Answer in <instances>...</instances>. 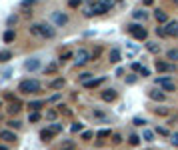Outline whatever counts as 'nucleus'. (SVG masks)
Returning a JSON list of instances; mask_svg holds the SVG:
<instances>
[{
  "mask_svg": "<svg viewBox=\"0 0 178 150\" xmlns=\"http://www.w3.org/2000/svg\"><path fill=\"white\" fill-rule=\"evenodd\" d=\"M8 126H10V128H16V130H18V128L22 126V124H20L18 120H10V122H8Z\"/></svg>",
  "mask_w": 178,
  "mask_h": 150,
  "instance_id": "35",
  "label": "nucleus"
},
{
  "mask_svg": "<svg viewBox=\"0 0 178 150\" xmlns=\"http://www.w3.org/2000/svg\"><path fill=\"white\" fill-rule=\"evenodd\" d=\"M156 34H158L160 38H166V36H168V34H166V30L162 28V26H158V28H156Z\"/></svg>",
  "mask_w": 178,
  "mask_h": 150,
  "instance_id": "32",
  "label": "nucleus"
},
{
  "mask_svg": "<svg viewBox=\"0 0 178 150\" xmlns=\"http://www.w3.org/2000/svg\"><path fill=\"white\" fill-rule=\"evenodd\" d=\"M28 120H30V122H38V120H40V112H30V114H28Z\"/></svg>",
  "mask_w": 178,
  "mask_h": 150,
  "instance_id": "28",
  "label": "nucleus"
},
{
  "mask_svg": "<svg viewBox=\"0 0 178 150\" xmlns=\"http://www.w3.org/2000/svg\"><path fill=\"white\" fill-rule=\"evenodd\" d=\"M0 138L6 140V142H16V140H18L16 134H14V132H10V130H2V132H0Z\"/></svg>",
  "mask_w": 178,
  "mask_h": 150,
  "instance_id": "14",
  "label": "nucleus"
},
{
  "mask_svg": "<svg viewBox=\"0 0 178 150\" xmlns=\"http://www.w3.org/2000/svg\"><path fill=\"white\" fill-rule=\"evenodd\" d=\"M154 16H156V22H158V24H168V22H170V20H168V14L162 12V10H156Z\"/></svg>",
  "mask_w": 178,
  "mask_h": 150,
  "instance_id": "11",
  "label": "nucleus"
},
{
  "mask_svg": "<svg viewBox=\"0 0 178 150\" xmlns=\"http://www.w3.org/2000/svg\"><path fill=\"white\" fill-rule=\"evenodd\" d=\"M64 86V78H54V80H52V82H50V88H62Z\"/></svg>",
  "mask_w": 178,
  "mask_h": 150,
  "instance_id": "23",
  "label": "nucleus"
},
{
  "mask_svg": "<svg viewBox=\"0 0 178 150\" xmlns=\"http://www.w3.org/2000/svg\"><path fill=\"white\" fill-rule=\"evenodd\" d=\"M108 58H110V62H112V64H118V62H120V50H118V48H112Z\"/></svg>",
  "mask_w": 178,
  "mask_h": 150,
  "instance_id": "17",
  "label": "nucleus"
},
{
  "mask_svg": "<svg viewBox=\"0 0 178 150\" xmlns=\"http://www.w3.org/2000/svg\"><path fill=\"white\" fill-rule=\"evenodd\" d=\"M40 82L38 80H34V78H28V80H22L20 82V86L18 90L20 92H24V94H36V92H40Z\"/></svg>",
  "mask_w": 178,
  "mask_h": 150,
  "instance_id": "1",
  "label": "nucleus"
},
{
  "mask_svg": "<svg viewBox=\"0 0 178 150\" xmlns=\"http://www.w3.org/2000/svg\"><path fill=\"white\" fill-rule=\"evenodd\" d=\"M30 34L38 36V28H36V24H32V26H30Z\"/></svg>",
  "mask_w": 178,
  "mask_h": 150,
  "instance_id": "44",
  "label": "nucleus"
},
{
  "mask_svg": "<svg viewBox=\"0 0 178 150\" xmlns=\"http://www.w3.org/2000/svg\"><path fill=\"white\" fill-rule=\"evenodd\" d=\"M164 30H166V34H168V36H176L178 34V22H176V20H170V22L164 26Z\"/></svg>",
  "mask_w": 178,
  "mask_h": 150,
  "instance_id": "9",
  "label": "nucleus"
},
{
  "mask_svg": "<svg viewBox=\"0 0 178 150\" xmlns=\"http://www.w3.org/2000/svg\"><path fill=\"white\" fill-rule=\"evenodd\" d=\"M156 132H158L160 136H170V132L166 130V128H156Z\"/></svg>",
  "mask_w": 178,
  "mask_h": 150,
  "instance_id": "37",
  "label": "nucleus"
},
{
  "mask_svg": "<svg viewBox=\"0 0 178 150\" xmlns=\"http://www.w3.org/2000/svg\"><path fill=\"white\" fill-rule=\"evenodd\" d=\"M92 136H94V134H92V132H88V130H86V132H82V140H90Z\"/></svg>",
  "mask_w": 178,
  "mask_h": 150,
  "instance_id": "43",
  "label": "nucleus"
},
{
  "mask_svg": "<svg viewBox=\"0 0 178 150\" xmlns=\"http://www.w3.org/2000/svg\"><path fill=\"white\" fill-rule=\"evenodd\" d=\"M170 142L174 144V146H178V132H174V134H170Z\"/></svg>",
  "mask_w": 178,
  "mask_h": 150,
  "instance_id": "38",
  "label": "nucleus"
},
{
  "mask_svg": "<svg viewBox=\"0 0 178 150\" xmlns=\"http://www.w3.org/2000/svg\"><path fill=\"white\" fill-rule=\"evenodd\" d=\"M128 142H130L132 146H138V144H140V136L138 134H130V136H128Z\"/></svg>",
  "mask_w": 178,
  "mask_h": 150,
  "instance_id": "25",
  "label": "nucleus"
},
{
  "mask_svg": "<svg viewBox=\"0 0 178 150\" xmlns=\"http://www.w3.org/2000/svg\"><path fill=\"white\" fill-rule=\"evenodd\" d=\"M0 150H8V148H6V146H0Z\"/></svg>",
  "mask_w": 178,
  "mask_h": 150,
  "instance_id": "56",
  "label": "nucleus"
},
{
  "mask_svg": "<svg viewBox=\"0 0 178 150\" xmlns=\"http://www.w3.org/2000/svg\"><path fill=\"white\" fill-rule=\"evenodd\" d=\"M152 2L154 0H144V6H152Z\"/></svg>",
  "mask_w": 178,
  "mask_h": 150,
  "instance_id": "54",
  "label": "nucleus"
},
{
  "mask_svg": "<svg viewBox=\"0 0 178 150\" xmlns=\"http://www.w3.org/2000/svg\"><path fill=\"white\" fill-rule=\"evenodd\" d=\"M24 68H26L28 72L38 70V68H40V60H38V58H30V60H26V62H24Z\"/></svg>",
  "mask_w": 178,
  "mask_h": 150,
  "instance_id": "7",
  "label": "nucleus"
},
{
  "mask_svg": "<svg viewBox=\"0 0 178 150\" xmlns=\"http://www.w3.org/2000/svg\"><path fill=\"white\" fill-rule=\"evenodd\" d=\"M98 2H102L104 6H108V8H112V0H98Z\"/></svg>",
  "mask_w": 178,
  "mask_h": 150,
  "instance_id": "49",
  "label": "nucleus"
},
{
  "mask_svg": "<svg viewBox=\"0 0 178 150\" xmlns=\"http://www.w3.org/2000/svg\"><path fill=\"white\" fill-rule=\"evenodd\" d=\"M60 150H74V148H72V144H68V146H64V148H60Z\"/></svg>",
  "mask_w": 178,
  "mask_h": 150,
  "instance_id": "55",
  "label": "nucleus"
},
{
  "mask_svg": "<svg viewBox=\"0 0 178 150\" xmlns=\"http://www.w3.org/2000/svg\"><path fill=\"white\" fill-rule=\"evenodd\" d=\"M148 74H150V70H148L146 66H142V70H140V76H148Z\"/></svg>",
  "mask_w": 178,
  "mask_h": 150,
  "instance_id": "45",
  "label": "nucleus"
},
{
  "mask_svg": "<svg viewBox=\"0 0 178 150\" xmlns=\"http://www.w3.org/2000/svg\"><path fill=\"white\" fill-rule=\"evenodd\" d=\"M84 16H88V18L92 16V10H90V6H86V8H84Z\"/></svg>",
  "mask_w": 178,
  "mask_h": 150,
  "instance_id": "50",
  "label": "nucleus"
},
{
  "mask_svg": "<svg viewBox=\"0 0 178 150\" xmlns=\"http://www.w3.org/2000/svg\"><path fill=\"white\" fill-rule=\"evenodd\" d=\"M46 118H48V120H54V118H56V110H48V112H46Z\"/></svg>",
  "mask_w": 178,
  "mask_h": 150,
  "instance_id": "36",
  "label": "nucleus"
},
{
  "mask_svg": "<svg viewBox=\"0 0 178 150\" xmlns=\"http://www.w3.org/2000/svg\"><path fill=\"white\" fill-rule=\"evenodd\" d=\"M102 100H104V102H112V100H116V90H112V88L104 90V92H102Z\"/></svg>",
  "mask_w": 178,
  "mask_h": 150,
  "instance_id": "12",
  "label": "nucleus"
},
{
  "mask_svg": "<svg viewBox=\"0 0 178 150\" xmlns=\"http://www.w3.org/2000/svg\"><path fill=\"white\" fill-rule=\"evenodd\" d=\"M52 20H54V24L64 26V24L68 22V16H66V14H62V12H52Z\"/></svg>",
  "mask_w": 178,
  "mask_h": 150,
  "instance_id": "8",
  "label": "nucleus"
},
{
  "mask_svg": "<svg viewBox=\"0 0 178 150\" xmlns=\"http://www.w3.org/2000/svg\"><path fill=\"white\" fill-rule=\"evenodd\" d=\"M156 114H162V116H166V114H168V110H166V108H156Z\"/></svg>",
  "mask_w": 178,
  "mask_h": 150,
  "instance_id": "46",
  "label": "nucleus"
},
{
  "mask_svg": "<svg viewBox=\"0 0 178 150\" xmlns=\"http://www.w3.org/2000/svg\"><path fill=\"white\" fill-rule=\"evenodd\" d=\"M70 130H72V132H80V130H82V124H80V122H74V124L70 126Z\"/></svg>",
  "mask_w": 178,
  "mask_h": 150,
  "instance_id": "33",
  "label": "nucleus"
},
{
  "mask_svg": "<svg viewBox=\"0 0 178 150\" xmlns=\"http://www.w3.org/2000/svg\"><path fill=\"white\" fill-rule=\"evenodd\" d=\"M132 124H134V126H144V124H146V120H144V118H134Z\"/></svg>",
  "mask_w": 178,
  "mask_h": 150,
  "instance_id": "34",
  "label": "nucleus"
},
{
  "mask_svg": "<svg viewBox=\"0 0 178 150\" xmlns=\"http://www.w3.org/2000/svg\"><path fill=\"white\" fill-rule=\"evenodd\" d=\"M112 142H114V144H120V142H122V136H120V134H112Z\"/></svg>",
  "mask_w": 178,
  "mask_h": 150,
  "instance_id": "40",
  "label": "nucleus"
},
{
  "mask_svg": "<svg viewBox=\"0 0 178 150\" xmlns=\"http://www.w3.org/2000/svg\"><path fill=\"white\" fill-rule=\"evenodd\" d=\"M156 84H158V86H162L164 90H174L176 88L174 80H170L168 76H158V78H156Z\"/></svg>",
  "mask_w": 178,
  "mask_h": 150,
  "instance_id": "6",
  "label": "nucleus"
},
{
  "mask_svg": "<svg viewBox=\"0 0 178 150\" xmlns=\"http://www.w3.org/2000/svg\"><path fill=\"white\" fill-rule=\"evenodd\" d=\"M172 2H174V4H178V0H172Z\"/></svg>",
  "mask_w": 178,
  "mask_h": 150,
  "instance_id": "57",
  "label": "nucleus"
},
{
  "mask_svg": "<svg viewBox=\"0 0 178 150\" xmlns=\"http://www.w3.org/2000/svg\"><path fill=\"white\" fill-rule=\"evenodd\" d=\"M68 58H72V52H70V50H64L62 54H60V60L64 62V60H68Z\"/></svg>",
  "mask_w": 178,
  "mask_h": 150,
  "instance_id": "30",
  "label": "nucleus"
},
{
  "mask_svg": "<svg viewBox=\"0 0 178 150\" xmlns=\"http://www.w3.org/2000/svg\"><path fill=\"white\" fill-rule=\"evenodd\" d=\"M166 58H168V60H178V48H170V50L166 52Z\"/></svg>",
  "mask_w": 178,
  "mask_h": 150,
  "instance_id": "22",
  "label": "nucleus"
},
{
  "mask_svg": "<svg viewBox=\"0 0 178 150\" xmlns=\"http://www.w3.org/2000/svg\"><path fill=\"white\" fill-rule=\"evenodd\" d=\"M146 48H148V52H152V54L160 52V44H156V42H146Z\"/></svg>",
  "mask_w": 178,
  "mask_h": 150,
  "instance_id": "20",
  "label": "nucleus"
},
{
  "mask_svg": "<svg viewBox=\"0 0 178 150\" xmlns=\"http://www.w3.org/2000/svg\"><path fill=\"white\" fill-rule=\"evenodd\" d=\"M50 128H52V132H54V134H58V132H62V126H60V124H52Z\"/></svg>",
  "mask_w": 178,
  "mask_h": 150,
  "instance_id": "39",
  "label": "nucleus"
},
{
  "mask_svg": "<svg viewBox=\"0 0 178 150\" xmlns=\"http://www.w3.org/2000/svg\"><path fill=\"white\" fill-rule=\"evenodd\" d=\"M44 104H46L44 100H34V102H30V104H28V108H30L32 112H40V108H42Z\"/></svg>",
  "mask_w": 178,
  "mask_h": 150,
  "instance_id": "18",
  "label": "nucleus"
},
{
  "mask_svg": "<svg viewBox=\"0 0 178 150\" xmlns=\"http://www.w3.org/2000/svg\"><path fill=\"white\" fill-rule=\"evenodd\" d=\"M132 70H134V72H140V70H142V64H140V62H134V64H132Z\"/></svg>",
  "mask_w": 178,
  "mask_h": 150,
  "instance_id": "41",
  "label": "nucleus"
},
{
  "mask_svg": "<svg viewBox=\"0 0 178 150\" xmlns=\"http://www.w3.org/2000/svg\"><path fill=\"white\" fill-rule=\"evenodd\" d=\"M80 4H82V0H68V6L70 8H78Z\"/></svg>",
  "mask_w": 178,
  "mask_h": 150,
  "instance_id": "29",
  "label": "nucleus"
},
{
  "mask_svg": "<svg viewBox=\"0 0 178 150\" xmlns=\"http://www.w3.org/2000/svg\"><path fill=\"white\" fill-rule=\"evenodd\" d=\"M126 30H128V34H132L136 40H146V36H148V32L144 30L140 24H128Z\"/></svg>",
  "mask_w": 178,
  "mask_h": 150,
  "instance_id": "2",
  "label": "nucleus"
},
{
  "mask_svg": "<svg viewBox=\"0 0 178 150\" xmlns=\"http://www.w3.org/2000/svg\"><path fill=\"white\" fill-rule=\"evenodd\" d=\"M36 28H38V36H42V38H54L56 34V30L50 24H36Z\"/></svg>",
  "mask_w": 178,
  "mask_h": 150,
  "instance_id": "3",
  "label": "nucleus"
},
{
  "mask_svg": "<svg viewBox=\"0 0 178 150\" xmlns=\"http://www.w3.org/2000/svg\"><path fill=\"white\" fill-rule=\"evenodd\" d=\"M12 24H16V16H10L8 18V26H12Z\"/></svg>",
  "mask_w": 178,
  "mask_h": 150,
  "instance_id": "51",
  "label": "nucleus"
},
{
  "mask_svg": "<svg viewBox=\"0 0 178 150\" xmlns=\"http://www.w3.org/2000/svg\"><path fill=\"white\" fill-rule=\"evenodd\" d=\"M102 82H104V78H90V80L84 82V88H96V86H100Z\"/></svg>",
  "mask_w": 178,
  "mask_h": 150,
  "instance_id": "15",
  "label": "nucleus"
},
{
  "mask_svg": "<svg viewBox=\"0 0 178 150\" xmlns=\"http://www.w3.org/2000/svg\"><path fill=\"white\" fill-rule=\"evenodd\" d=\"M6 110L10 112V114H16V112H20V110H22V104H20L18 100H12V102L8 104V108H6Z\"/></svg>",
  "mask_w": 178,
  "mask_h": 150,
  "instance_id": "16",
  "label": "nucleus"
},
{
  "mask_svg": "<svg viewBox=\"0 0 178 150\" xmlns=\"http://www.w3.org/2000/svg\"><path fill=\"white\" fill-rule=\"evenodd\" d=\"M12 58V52L10 50H0V62H8Z\"/></svg>",
  "mask_w": 178,
  "mask_h": 150,
  "instance_id": "21",
  "label": "nucleus"
},
{
  "mask_svg": "<svg viewBox=\"0 0 178 150\" xmlns=\"http://www.w3.org/2000/svg\"><path fill=\"white\" fill-rule=\"evenodd\" d=\"M126 82H128V84H134V82H136V76H128Z\"/></svg>",
  "mask_w": 178,
  "mask_h": 150,
  "instance_id": "52",
  "label": "nucleus"
},
{
  "mask_svg": "<svg viewBox=\"0 0 178 150\" xmlns=\"http://www.w3.org/2000/svg\"><path fill=\"white\" fill-rule=\"evenodd\" d=\"M146 12H144V10H134V18H136V20H144V18H146Z\"/></svg>",
  "mask_w": 178,
  "mask_h": 150,
  "instance_id": "27",
  "label": "nucleus"
},
{
  "mask_svg": "<svg viewBox=\"0 0 178 150\" xmlns=\"http://www.w3.org/2000/svg\"><path fill=\"white\" fill-rule=\"evenodd\" d=\"M118 2H120V0H118Z\"/></svg>",
  "mask_w": 178,
  "mask_h": 150,
  "instance_id": "58",
  "label": "nucleus"
},
{
  "mask_svg": "<svg viewBox=\"0 0 178 150\" xmlns=\"http://www.w3.org/2000/svg\"><path fill=\"white\" fill-rule=\"evenodd\" d=\"M46 72H48V74H54V72H56V64H50V66H46Z\"/></svg>",
  "mask_w": 178,
  "mask_h": 150,
  "instance_id": "42",
  "label": "nucleus"
},
{
  "mask_svg": "<svg viewBox=\"0 0 178 150\" xmlns=\"http://www.w3.org/2000/svg\"><path fill=\"white\" fill-rule=\"evenodd\" d=\"M94 116H96V118H104V114H102V112H98V110H94Z\"/></svg>",
  "mask_w": 178,
  "mask_h": 150,
  "instance_id": "53",
  "label": "nucleus"
},
{
  "mask_svg": "<svg viewBox=\"0 0 178 150\" xmlns=\"http://www.w3.org/2000/svg\"><path fill=\"white\" fill-rule=\"evenodd\" d=\"M2 38H4V42H12V40L16 38L14 30H6V32H4V36H2Z\"/></svg>",
  "mask_w": 178,
  "mask_h": 150,
  "instance_id": "24",
  "label": "nucleus"
},
{
  "mask_svg": "<svg viewBox=\"0 0 178 150\" xmlns=\"http://www.w3.org/2000/svg\"><path fill=\"white\" fill-rule=\"evenodd\" d=\"M52 136H54V132H52V128H46V130H42V132H40V138H42L44 142L52 140Z\"/></svg>",
  "mask_w": 178,
  "mask_h": 150,
  "instance_id": "19",
  "label": "nucleus"
},
{
  "mask_svg": "<svg viewBox=\"0 0 178 150\" xmlns=\"http://www.w3.org/2000/svg\"><path fill=\"white\" fill-rule=\"evenodd\" d=\"M34 2H36V0H24V2H22V6H24V8H26V6H32Z\"/></svg>",
  "mask_w": 178,
  "mask_h": 150,
  "instance_id": "48",
  "label": "nucleus"
},
{
  "mask_svg": "<svg viewBox=\"0 0 178 150\" xmlns=\"http://www.w3.org/2000/svg\"><path fill=\"white\" fill-rule=\"evenodd\" d=\"M90 76H92V74H88V72H84L82 76H80V80H82V82H86V80H90Z\"/></svg>",
  "mask_w": 178,
  "mask_h": 150,
  "instance_id": "47",
  "label": "nucleus"
},
{
  "mask_svg": "<svg viewBox=\"0 0 178 150\" xmlns=\"http://www.w3.org/2000/svg\"><path fill=\"white\" fill-rule=\"evenodd\" d=\"M142 138H144L146 142H152V140H154V132H150V130H144V132H142Z\"/></svg>",
  "mask_w": 178,
  "mask_h": 150,
  "instance_id": "26",
  "label": "nucleus"
},
{
  "mask_svg": "<svg viewBox=\"0 0 178 150\" xmlns=\"http://www.w3.org/2000/svg\"><path fill=\"white\" fill-rule=\"evenodd\" d=\"M90 10H92V14H96V16L110 12V8H108V6H104V4L98 2V0H92V2H90Z\"/></svg>",
  "mask_w": 178,
  "mask_h": 150,
  "instance_id": "4",
  "label": "nucleus"
},
{
  "mask_svg": "<svg viewBox=\"0 0 178 150\" xmlns=\"http://www.w3.org/2000/svg\"><path fill=\"white\" fill-rule=\"evenodd\" d=\"M148 96H150V98H152V100H158V102H162V100L166 98V94L162 92V90H150V92H148Z\"/></svg>",
  "mask_w": 178,
  "mask_h": 150,
  "instance_id": "13",
  "label": "nucleus"
},
{
  "mask_svg": "<svg viewBox=\"0 0 178 150\" xmlns=\"http://www.w3.org/2000/svg\"><path fill=\"white\" fill-rule=\"evenodd\" d=\"M156 70L158 72H170V70H174V66L168 62H162V60H156Z\"/></svg>",
  "mask_w": 178,
  "mask_h": 150,
  "instance_id": "10",
  "label": "nucleus"
},
{
  "mask_svg": "<svg viewBox=\"0 0 178 150\" xmlns=\"http://www.w3.org/2000/svg\"><path fill=\"white\" fill-rule=\"evenodd\" d=\"M74 58H76V66H84L86 62L90 60V54H88V50H84V48H80V50L76 52V54H74Z\"/></svg>",
  "mask_w": 178,
  "mask_h": 150,
  "instance_id": "5",
  "label": "nucleus"
},
{
  "mask_svg": "<svg viewBox=\"0 0 178 150\" xmlns=\"http://www.w3.org/2000/svg\"><path fill=\"white\" fill-rule=\"evenodd\" d=\"M96 136H98V138H108L110 136V130H106V128H104V130H98V134H96Z\"/></svg>",
  "mask_w": 178,
  "mask_h": 150,
  "instance_id": "31",
  "label": "nucleus"
}]
</instances>
